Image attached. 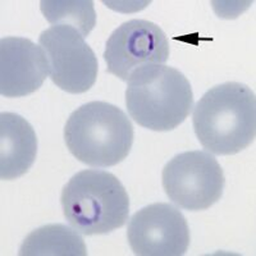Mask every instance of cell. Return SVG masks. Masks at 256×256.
<instances>
[{
	"mask_svg": "<svg viewBox=\"0 0 256 256\" xmlns=\"http://www.w3.org/2000/svg\"><path fill=\"white\" fill-rule=\"evenodd\" d=\"M38 137L32 126L16 113L0 114V180L22 177L35 163Z\"/></svg>",
	"mask_w": 256,
	"mask_h": 256,
	"instance_id": "30bf717a",
	"label": "cell"
},
{
	"mask_svg": "<svg viewBox=\"0 0 256 256\" xmlns=\"http://www.w3.org/2000/svg\"><path fill=\"white\" fill-rule=\"evenodd\" d=\"M60 204L68 223L84 236L113 232L130 214V198L120 180L99 169L73 176L63 187Z\"/></svg>",
	"mask_w": 256,
	"mask_h": 256,
	"instance_id": "277c9868",
	"label": "cell"
},
{
	"mask_svg": "<svg viewBox=\"0 0 256 256\" xmlns=\"http://www.w3.org/2000/svg\"><path fill=\"white\" fill-rule=\"evenodd\" d=\"M49 72L46 56L40 45L24 38L0 40V94L24 98L42 86Z\"/></svg>",
	"mask_w": 256,
	"mask_h": 256,
	"instance_id": "9c48e42d",
	"label": "cell"
},
{
	"mask_svg": "<svg viewBox=\"0 0 256 256\" xmlns=\"http://www.w3.org/2000/svg\"><path fill=\"white\" fill-rule=\"evenodd\" d=\"M40 9L49 24L73 27L84 38L95 27L96 13L91 0H42Z\"/></svg>",
	"mask_w": 256,
	"mask_h": 256,
	"instance_id": "7c38bea8",
	"label": "cell"
},
{
	"mask_svg": "<svg viewBox=\"0 0 256 256\" xmlns=\"http://www.w3.org/2000/svg\"><path fill=\"white\" fill-rule=\"evenodd\" d=\"M126 105L141 127L172 131L191 113L194 94L184 73L164 64H148L128 78Z\"/></svg>",
	"mask_w": 256,
	"mask_h": 256,
	"instance_id": "7a4b0ae2",
	"label": "cell"
},
{
	"mask_svg": "<svg viewBox=\"0 0 256 256\" xmlns=\"http://www.w3.org/2000/svg\"><path fill=\"white\" fill-rule=\"evenodd\" d=\"M20 256H86L88 248L76 230L46 224L32 230L20 248Z\"/></svg>",
	"mask_w": 256,
	"mask_h": 256,
	"instance_id": "8fae6325",
	"label": "cell"
},
{
	"mask_svg": "<svg viewBox=\"0 0 256 256\" xmlns=\"http://www.w3.org/2000/svg\"><path fill=\"white\" fill-rule=\"evenodd\" d=\"M38 45L49 63L50 78L66 92L84 94L98 78V58L84 36L70 26H52L41 32Z\"/></svg>",
	"mask_w": 256,
	"mask_h": 256,
	"instance_id": "8992f818",
	"label": "cell"
},
{
	"mask_svg": "<svg viewBox=\"0 0 256 256\" xmlns=\"http://www.w3.org/2000/svg\"><path fill=\"white\" fill-rule=\"evenodd\" d=\"M127 238L134 255L182 256L191 237L186 218L177 208L155 202L130 219Z\"/></svg>",
	"mask_w": 256,
	"mask_h": 256,
	"instance_id": "ba28073f",
	"label": "cell"
},
{
	"mask_svg": "<svg viewBox=\"0 0 256 256\" xmlns=\"http://www.w3.org/2000/svg\"><path fill=\"white\" fill-rule=\"evenodd\" d=\"M134 132L124 112L106 102H90L73 112L64 127L70 154L86 166L108 168L131 152Z\"/></svg>",
	"mask_w": 256,
	"mask_h": 256,
	"instance_id": "3957f363",
	"label": "cell"
},
{
	"mask_svg": "<svg viewBox=\"0 0 256 256\" xmlns=\"http://www.w3.org/2000/svg\"><path fill=\"white\" fill-rule=\"evenodd\" d=\"M192 124L208 152L216 155L237 154L255 140V94L238 82L214 86L196 104Z\"/></svg>",
	"mask_w": 256,
	"mask_h": 256,
	"instance_id": "6da1fadb",
	"label": "cell"
},
{
	"mask_svg": "<svg viewBox=\"0 0 256 256\" xmlns=\"http://www.w3.org/2000/svg\"><path fill=\"white\" fill-rule=\"evenodd\" d=\"M169 52L168 38L158 24L146 20H131L109 36L104 59L108 73L128 81L138 68L166 63Z\"/></svg>",
	"mask_w": 256,
	"mask_h": 256,
	"instance_id": "52a82bcc",
	"label": "cell"
},
{
	"mask_svg": "<svg viewBox=\"0 0 256 256\" xmlns=\"http://www.w3.org/2000/svg\"><path fill=\"white\" fill-rule=\"evenodd\" d=\"M220 164L206 152L176 155L162 173V184L169 200L190 212L206 210L220 200L224 188Z\"/></svg>",
	"mask_w": 256,
	"mask_h": 256,
	"instance_id": "5b68a950",
	"label": "cell"
}]
</instances>
